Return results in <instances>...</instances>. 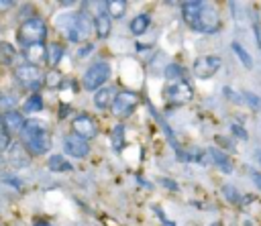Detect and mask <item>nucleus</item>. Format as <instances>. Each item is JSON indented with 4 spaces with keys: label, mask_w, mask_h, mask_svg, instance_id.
<instances>
[{
    "label": "nucleus",
    "mask_w": 261,
    "mask_h": 226,
    "mask_svg": "<svg viewBox=\"0 0 261 226\" xmlns=\"http://www.w3.org/2000/svg\"><path fill=\"white\" fill-rule=\"evenodd\" d=\"M17 37L22 49L31 47V45H41L47 39V22L41 17H29L20 22Z\"/></svg>",
    "instance_id": "1"
},
{
    "label": "nucleus",
    "mask_w": 261,
    "mask_h": 226,
    "mask_svg": "<svg viewBox=\"0 0 261 226\" xmlns=\"http://www.w3.org/2000/svg\"><path fill=\"white\" fill-rule=\"evenodd\" d=\"M110 75H112V67L108 61H94L92 65L86 67V72L82 75V86L88 92H96L102 86H106Z\"/></svg>",
    "instance_id": "2"
},
{
    "label": "nucleus",
    "mask_w": 261,
    "mask_h": 226,
    "mask_svg": "<svg viewBox=\"0 0 261 226\" xmlns=\"http://www.w3.org/2000/svg\"><path fill=\"white\" fill-rule=\"evenodd\" d=\"M167 104L172 106H184L188 102L194 100V88L192 84H188L186 80H180V82H169L165 86V92H163Z\"/></svg>",
    "instance_id": "3"
},
{
    "label": "nucleus",
    "mask_w": 261,
    "mask_h": 226,
    "mask_svg": "<svg viewBox=\"0 0 261 226\" xmlns=\"http://www.w3.org/2000/svg\"><path fill=\"white\" fill-rule=\"evenodd\" d=\"M139 102H141V98L135 90H122V92L117 94L115 102H112V114L117 118H127L135 112Z\"/></svg>",
    "instance_id": "4"
},
{
    "label": "nucleus",
    "mask_w": 261,
    "mask_h": 226,
    "mask_svg": "<svg viewBox=\"0 0 261 226\" xmlns=\"http://www.w3.org/2000/svg\"><path fill=\"white\" fill-rule=\"evenodd\" d=\"M222 67V59L219 55H200L192 63V74L198 80H210L212 75H217V72Z\"/></svg>",
    "instance_id": "5"
},
{
    "label": "nucleus",
    "mask_w": 261,
    "mask_h": 226,
    "mask_svg": "<svg viewBox=\"0 0 261 226\" xmlns=\"http://www.w3.org/2000/svg\"><path fill=\"white\" fill-rule=\"evenodd\" d=\"M15 75H17V80L25 86V88H31V90H37L43 82V72H41V67L39 65H33V63H20L17 65V70H15Z\"/></svg>",
    "instance_id": "6"
},
{
    "label": "nucleus",
    "mask_w": 261,
    "mask_h": 226,
    "mask_svg": "<svg viewBox=\"0 0 261 226\" xmlns=\"http://www.w3.org/2000/svg\"><path fill=\"white\" fill-rule=\"evenodd\" d=\"M221 29V15L214 4L210 2H202L200 8V29L198 33H206V35H212Z\"/></svg>",
    "instance_id": "7"
},
{
    "label": "nucleus",
    "mask_w": 261,
    "mask_h": 226,
    "mask_svg": "<svg viewBox=\"0 0 261 226\" xmlns=\"http://www.w3.org/2000/svg\"><path fill=\"white\" fill-rule=\"evenodd\" d=\"M63 151L74 157V159H86L90 155V143L84 141L82 137H78V134L70 132L63 137Z\"/></svg>",
    "instance_id": "8"
},
{
    "label": "nucleus",
    "mask_w": 261,
    "mask_h": 226,
    "mask_svg": "<svg viewBox=\"0 0 261 226\" xmlns=\"http://www.w3.org/2000/svg\"><path fill=\"white\" fill-rule=\"evenodd\" d=\"M72 132L78 134V137H82L84 141H90V139H96L98 134V124L92 116L88 114H80L72 120Z\"/></svg>",
    "instance_id": "9"
},
{
    "label": "nucleus",
    "mask_w": 261,
    "mask_h": 226,
    "mask_svg": "<svg viewBox=\"0 0 261 226\" xmlns=\"http://www.w3.org/2000/svg\"><path fill=\"white\" fill-rule=\"evenodd\" d=\"M200 8H202V2H198V0H190V2L181 4V17H184V22L196 33L200 29Z\"/></svg>",
    "instance_id": "10"
},
{
    "label": "nucleus",
    "mask_w": 261,
    "mask_h": 226,
    "mask_svg": "<svg viewBox=\"0 0 261 226\" xmlns=\"http://www.w3.org/2000/svg\"><path fill=\"white\" fill-rule=\"evenodd\" d=\"M22 127H25V116L19 110H10L2 114V131L8 134H20Z\"/></svg>",
    "instance_id": "11"
},
{
    "label": "nucleus",
    "mask_w": 261,
    "mask_h": 226,
    "mask_svg": "<svg viewBox=\"0 0 261 226\" xmlns=\"http://www.w3.org/2000/svg\"><path fill=\"white\" fill-rule=\"evenodd\" d=\"M117 94H119V92H117L115 86H102L100 90H96V92H94V104H96L100 110L110 108L112 102H115Z\"/></svg>",
    "instance_id": "12"
},
{
    "label": "nucleus",
    "mask_w": 261,
    "mask_h": 226,
    "mask_svg": "<svg viewBox=\"0 0 261 226\" xmlns=\"http://www.w3.org/2000/svg\"><path fill=\"white\" fill-rule=\"evenodd\" d=\"M22 145H25L33 155H45V153L51 149V139H49L47 132H43V134H37V137H33V139H29V141H25Z\"/></svg>",
    "instance_id": "13"
},
{
    "label": "nucleus",
    "mask_w": 261,
    "mask_h": 226,
    "mask_svg": "<svg viewBox=\"0 0 261 226\" xmlns=\"http://www.w3.org/2000/svg\"><path fill=\"white\" fill-rule=\"evenodd\" d=\"M208 155H210V161L217 165L222 173H233V161L222 149H219V147H210Z\"/></svg>",
    "instance_id": "14"
},
{
    "label": "nucleus",
    "mask_w": 261,
    "mask_h": 226,
    "mask_svg": "<svg viewBox=\"0 0 261 226\" xmlns=\"http://www.w3.org/2000/svg\"><path fill=\"white\" fill-rule=\"evenodd\" d=\"M22 55H25L27 63H33V65H39L43 61H47V47H45V43L41 45H31V47L22 49Z\"/></svg>",
    "instance_id": "15"
},
{
    "label": "nucleus",
    "mask_w": 261,
    "mask_h": 226,
    "mask_svg": "<svg viewBox=\"0 0 261 226\" xmlns=\"http://www.w3.org/2000/svg\"><path fill=\"white\" fill-rule=\"evenodd\" d=\"M94 31H96L98 39L110 37V33H112V19H110L106 13L96 15V19H94Z\"/></svg>",
    "instance_id": "16"
},
{
    "label": "nucleus",
    "mask_w": 261,
    "mask_h": 226,
    "mask_svg": "<svg viewBox=\"0 0 261 226\" xmlns=\"http://www.w3.org/2000/svg\"><path fill=\"white\" fill-rule=\"evenodd\" d=\"M149 27H151V17L147 15V13H141V15H137L133 20H131V25H129V29H131V33L135 37H141V35H145L147 31H149Z\"/></svg>",
    "instance_id": "17"
},
{
    "label": "nucleus",
    "mask_w": 261,
    "mask_h": 226,
    "mask_svg": "<svg viewBox=\"0 0 261 226\" xmlns=\"http://www.w3.org/2000/svg\"><path fill=\"white\" fill-rule=\"evenodd\" d=\"M19 57V51L13 43L0 41V65H13Z\"/></svg>",
    "instance_id": "18"
},
{
    "label": "nucleus",
    "mask_w": 261,
    "mask_h": 226,
    "mask_svg": "<svg viewBox=\"0 0 261 226\" xmlns=\"http://www.w3.org/2000/svg\"><path fill=\"white\" fill-rule=\"evenodd\" d=\"M47 167L55 173H70V171H74V165L67 161L63 155H51L47 159Z\"/></svg>",
    "instance_id": "19"
},
{
    "label": "nucleus",
    "mask_w": 261,
    "mask_h": 226,
    "mask_svg": "<svg viewBox=\"0 0 261 226\" xmlns=\"http://www.w3.org/2000/svg\"><path fill=\"white\" fill-rule=\"evenodd\" d=\"M231 49H233V53L237 55V59L243 63V67H247V70H253V57H251V53H249V51L243 47V43L233 41Z\"/></svg>",
    "instance_id": "20"
},
{
    "label": "nucleus",
    "mask_w": 261,
    "mask_h": 226,
    "mask_svg": "<svg viewBox=\"0 0 261 226\" xmlns=\"http://www.w3.org/2000/svg\"><path fill=\"white\" fill-rule=\"evenodd\" d=\"M45 108V102L41 94H31L25 102H22V110H25V114H37V112H41Z\"/></svg>",
    "instance_id": "21"
},
{
    "label": "nucleus",
    "mask_w": 261,
    "mask_h": 226,
    "mask_svg": "<svg viewBox=\"0 0 261 226\" xmlns=\"http://www.w3.org/2000/svg\"><path fill=\"white\" fill-rule=\"evenodd\" d=\"M43 84L49 90H58L63 84V74L58 70V67H51L47 74H43Z\"/></svg>",
    "instance_id": "22"
},
{
    "label": "nucleus",
    "mask_w": 261,
    "mask_h": 226,
    "mask_svg": "<svg viewBox=\"0 0 261 226\" xmlns=\"http://www.w3.org/2000/svg\"><path fill=\"white\" fill-rule=\"evenodd\" d=\"M104 6H106V15L110 19H122L127 15V2L124 0H108Z\"/></svg>",
    "instance_id": "23"
},
{
    "label": "nucleus",
    "mask_w": 261,
    "mask_h": 226,
    "mask_svg": "<svg viewBox=\"0 0 261 226\" xmlns=\"http://www.w3.org/2000/svg\"><path fill=\"white\" fill-rule=\"evenodd\" d=\"M63 55H65L63 45H60V43H51V45H47V61H49L53 67L63 59Z\"/></svg>",
    "instance_id": "24"
},
{
    "label": "nucleus",
    "mask_w": 261,
    "mask_h": 226,
    "mask_svg": "<svg viewBox=\"0 0 261 226\" xmlns=\"http://www.w3.org/2000/svg\"><path fill=\"white\" fill-rule=\"evenodd\" d=\"M241 104H247L249 108H253V110H259L261 108V98L253 92H249V90H243L241 92Z\"/></svg>",
    "instance_id": "25"
},
{
    "label": "nucleus",
    "mask_w": 261,
    "mask_h": 226,
    "mask_svg": "<svg viewBox=\"0 0 261 226\" xmlns=\"http://www.w3.org/2000/svg\"><path fill=\"white\" fill-rule=\"evenodd\" d=\"M17 106V96L13 92H0V110L10 112Z\"/></svg>",
    "instance_id": "26"
},
{
    "label": "nucleus",
    "mask_w": 261,
    "mask_h": 226,
    "mask_svg": "<svg viewBox=\"0 0 261 226\" xmlns=\"http://www.w3.org/2000/svg\"><path fill=\"white\" fill-rule=\"evenodd\" d=\"M165 77L172 82H180V80H184V70H181L178 63H169L165 67Z\"/></svg>",
    "instance_id": "27"
},
{
    "label": "nucleus",
    "mask_w": 261,
    "mask_h": 226,
    "mask_svg": "<svg viewBox=\"0 0 261 226\" xmlns=\"http://www.w3.org/2000/svg\"><path fill=\"white\" fill-rule=\"evenodd\" d=\"M222 194H224L226 200L231 202V204H239V202H241V194L233 186H222Z\"/></svg>",
    "instance_id": "28"
},
{
    "label": "nucleus",
    "mask_w": 261,
    "mask_h": 226,
    "mask_svg": "<svg viewBox=\"0 0 261 226\" xmlns=\"http://www.w3.org/2000/svg\"><path fill=\"white\" fill-rule=\"evenodd\" d=\"M231 131H233V134H235L237 139H241V141H247L249 139L247 131L243 129V124H239V122H231Z\"/></svg>",
    "instance_id": "29"
},
{
    "label": "nucleus",
    "mask_w": 261,
    "mask_h": 226,
    "mask_svg": "<svg viewBox=\"0 0 261 226\" xmlns=\"http://www.w3.org/2000/svg\"><path fill=\"white\" fill-rule=\"evenodd\" d=\"M10 147H13V139H10V134L4 132V131H0V153L8 151Z\"/></svg>",
    "instance_id": "30"
},
{
    "label": "nucleus",
    "mask_w": 261,
    "mask_h": 226,
    "mask_svg": "<svg viewBox=\"0 0 261 226\" xmlns=\"http://www.w3.org/2000/svg\"><path fill=\"white\" fill-rule=\"evenodd\" d=\"M249 177H251V182L255 184V188L261 191V173L255 171V169H251V171H249Z\"/></svg>",
    "instance_id": "31"
},
{
    "label": "nucleus",
    "mask_w": 261,
    "mask_h": 226,
    "mask_svg": "<svg viewBox=\"0 0 261 226\" xmlns=\"http://www.w3.org/2000/svg\"><path fill=\"white\" fill-rule=\"evenodd\" d=\"M253 33H255V41H257L259 49H261V22H255L253 25Z\"/></svg>",
    "instance_id": "32"
},
{
    "label": "nucleus",
    "mask_w": 261,
    "mask_h": 226,
    "mask_svg": "<svg viewBox=\"0 0 261 226\" xmlns=\"http://www.w3.org/2000/svg\"><path fill=\"white\" fill-rule=\"evenodd\" d=\"M4 182H8V184H13V186H15L17 189H20V188H22V184L19 182V179H17V177H13V175H4Z\"/></svg>",
    "instance_id": "33"
},
{
    "label": "nucleus",
    "mask_w": 261,
    "mask_h": 226,
    "mask_svg": "<svg viewBox=\"0 0 261 226\" xmlns=\"http://www.w3.org/2000/svg\"><path fill=\"white\" fill-rule=\"evenodd\" d=\"M217 141H219V145L226 147V149H233V145L229 143V139H226V137H217Z\"/></svg>",
    "instance_id": "34"
},
{
    "label": "nucleus",
    "mask_w": 261,
    "mask_h": 226,
    "mask_svg": "<svg viewBox=\"0 0 261 226\" xmlns=\"http://www.w3.org/2000/svg\"><path fill=\"white\" fill-rule=\"evenodd\" d=\"M161 184L167 186V188H172L174 191H178V184H176V182H169V179H161Z\"/></svg>",
    "instance_id": "35"
},
{
    "label": "nucleus",
    "mask_w": 261,
    "mask_h": 226,
    "mask_svg": "<svg viewBox=\"0 0 261 226\" xmlns=\"http://www.w3.org/2000/svg\"><path fill=\"white\" fill-rule=\"evenodd\" d=\"M255 159L261 163V149H255Z\"/></svg>",
    "instance_id": "36"
},
{
    "label": "nucleus",
    "mask_w": 261,
    "mask_h": 226,
    "mask_svg": "<svg viewBox=\"0 0 261 226\" xmlns=\"http://www.w3.org/2000/svg\"><path fill=\"white\" fill-rule=\"evenodd\" d=\"M35 226H51V224H49V222H37Z\"/></svg>",
    "instance_id": "37"
},
{
    "label": "nucleus",
    "mask_w": 261,
    "mask_h": 226,
    "mask_svg": "<svg viewBox=\"0 0 261 226\" xmlns=\"http://www.w3.org/2000/svg\"><path fill=\"white\" fill-rule=\"evenodd\" d=\"M0 131H2V114H0Z\"/></svg>",
    "instance_id": "38"
}]
</instances>
